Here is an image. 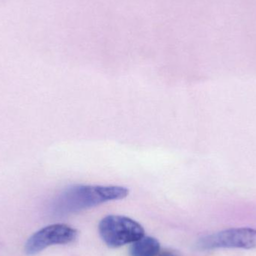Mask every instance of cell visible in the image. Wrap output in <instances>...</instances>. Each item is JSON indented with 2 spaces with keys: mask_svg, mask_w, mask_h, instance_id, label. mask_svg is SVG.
<instances>
[{
  "mask_svg": "<svg viewBox=\"0 0 256 256\" xmlns=\"http://www.w3.org/2000/svg\"><path fill=\"white\" fill-rule=\"evenodd\" d=\"M78 232L66 224H54L36 232L27 240L25 252L32 256L52 245L68 244L76 240Z\"/></svg>",
  "mask_w": 256,
  "mask_h": 256,
  "instance_id": "obj_4",
  "label": "cell"
},
{
  "mask_svg": "<svg viewBox=\"0 0 256 256\" xmlns=\"http://www.w3.org/2000/svg\"><path fill=\"white\" fill-rule=\"evenodd\" d=\"M198 249H256V230L234 228L224 230L202 238L197 242Z\"/></svg>",
  "mask_w": 256,
  "mask_h": 256,
  "instance_id": "obj_3",
  "label": "cell"
},
{
  "mask_svg": "<svg viewBox=\"0 0 256 256\" xmlns=\"http://www.w3.org/2000/svg\"><path fill=\"white\" fill-rule=\"evenodd\" d=\"M160 250V244L156 238L144 236L132 244L130 256H158Z\"/></svg>",
  "mask_w": 256,
  "mask_h": 256,
  "instance_id": "obj_5",
  "label": "cell"
},
{
  "mask_svg": "<svg viewBox=\"0 0 256 256\" xmlns=\"http://www.w3.org/2000/svg\"><path fill=\"white\" fill-rule=\"evenodd\" d=\"M129 190L120 186L74 185L54 200L52 212L58 216L72 214L114 200H123Z\"/></svg>",
  "mask_w": 256,
  "mask_h": 256,
  "instance_id": "obj_1",
  "label": "cell"
},
{
  "mask_svg": "<svg viewBox=\"0 0 256 256\" xmlns=\"http://www.w3.org/2000/svg\"><path fill=\"white\" fill-rule=\"evenodd\" d=\"M158 256H178L176 252H173V251L170 250H165V251H161L160 252V254H158Z\"/></svg>",
  "mask_w": 256,
  "mask_h": 256,
  "instance_id": "obj_6",
  "label": "cell"
},
{
  "mask_svg": "<svg viewBox=\"0 0 256 256\" xmlns=\"http://www.w3.org/2000/svg\"><path fill=\"white\" fill-rule=\"evenodd\" d=\"M98 228L104 243L112 248L132 244L144 236V228L138 222L120 215H110L104 218Z\"/></svg>",
  "mask_w": 256,
  "mask_h": 256,
  "instance_id": "obj_2",
  "label": "cell"
}]
</instances>
